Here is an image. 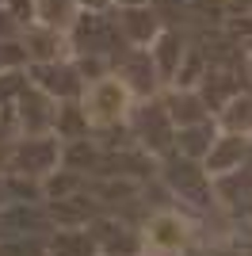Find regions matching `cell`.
<instances>
[{
  "label": "cell",
  "instance_id": "cell-2",
  "mask_svg": "<svg viewBox=\"0 0 252 256\" xmlns=\"http://www.w3.org/2000/svg\"><path fill=\"white\" fill-rule=\"evenodd\" d=\"M184 222H176V218H157V222L149 226V245L153 248H180L184 245Z\"/></svg>",
  "mask_w": 252,
  "mask_h": 256
},
{
  "label": "cell",
  "instance_id": "cell-1",
  "mask_svg": "<svg viewBox=\"0 0 252 256\" xmlns=\"http://www.w3.org/2000/svg\"><path fill=\"white\" fill-rule=\"evenodd\" d=\"M122 107H126V88L118 84V80H104V84L92 92V118H115L122 115Z\"/></svg>",
  "mask_w": 252,
  "mask_h": 256
}]
</instances>
